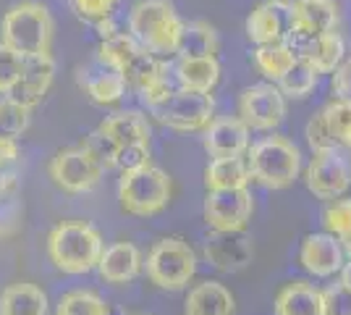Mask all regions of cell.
Returning a JSON list of instances; mask_svg holds the SVG:
<instances>
[{"label":"cell","mask_w":351,"mask_h":315,"mask_svg":"<svg viewBox=\"0 0 351 315\" xmlns=\"http://www.w3.org/2000/svg\"><path fill=\"white\" fill-rule=\"evenodd\" d=\"M53 34H56L53 14L40 0L14 3L0 19V43L19 53L21 58L50 53Z\"/></svg>","instance_id":"6da1fadb"},{"label":"cell","mask_w":351,"mask_h":315,"mask_svg":"<svg viewBox=\"0 0 351 315\" xmlns=\"http://www.w3.org/2000/svg\"><path fill=\"white\" fill-rule=\"evenodd\" d=\"M103 250V234L87 221H60L47 234V257L66 276L95 270Z\"/></svg>","instance_id":"7a4b0ae2"},{"label":"cell","mask_w":351,"mask_h":315,"mask_svg":"<svg viewBox=\"0 0 351 315\" xmlns=\"http://www.w3.org/2000/svg\"><path fill=\"white\" fill-rule=\"evenodd\" d=\"M184 21L171 0H139L129 11V34L152 56H171L178 50Z\"/></svg>","instance_id":"3957f363"},{"label":"cell","mask_w":351,"mask_h":315,"mask_svg":"<svg viewBox=\"0 0 351 315\" xmlns=\"http://www.w3.org/2000/svg\"><path fill=\"white\" fill-rule=\"evenodd\" d=\"M244 158L252 179L265 189H289L302 174V150L289 137H263L249 145Z\"/></svg>","instance_id":"277c9868"},{"label":"cell","mask_w":351,"mask_h":315,"mask_svg":"<svg viewBox=\"0 0 351 315\" xmlns=\"http://www.w3.org/2000/svg\"><path fill=\"white\" fill-rule=\"evenodd\" d=\"M147 279L162 292H181L197 276V253L181 237L158 240L145 260Z\"/></svg>","instance_id":"5b68a950"},{"label":"cell","mask_w":351,"mask_h":315,"mask_svg":"<svg viewBox=\"0 0 351 315\" xmlns=\"http://www.w3.org/2000/svg\"><path fill=\"white\" fill-rule=\"evenodd\" d=\"M171 197H173V181L158 165H147L134 174H121L118 202H121V210L129 215H139V218L158 215L168 208Z\"/></svg>","instance_id":"8992f818"},{"label":"cell","mask_w":351,"mask_h":315,"mask_svg":"<svg viewBox=\"0 0 351 315\" xmlns=\"http://www.w3.org/2000/svg\"><path fill=\"white\" fill-rule=\"evenodd\" d=\"M304 184L317 200H338L351 187V155L343 148L312 152L304 168Z\"/></svg>","instance_id":"52a82bcc"},{"label":"cell","mask_w":351,"mask_h":315,"mask_svg":"<svg viewBox=\"0 0 351 315\" xmlns=\"http://www.w3.org/2000/svg\"><path fill=\"white\" fill-rule=\"evenodd\" d=\"M47 174H50L53 184L58 189H63V192H69V195H87V192H92L103 181L105 168L79 145V148H66V150L56 152L50 158Z\"/></svg>","instance_id":"ba28073f"},{"label":"cell","mask_w":351,"mask_h":315,"mask_svg":"<svg viewBox=\"0 0 351 315\" xmlns=\"http://www.w3.org/2000/svg\"><path fill=\"white\" fill-rule=\"evenodd\" d=\"M152 116L173 132H205L215 119V100L205 92L176 90L165 103L152 108Z\"/></svg>","instance_id":"9c48e42d"},{"label":"cell","mask_w":351,"mask_h":315,"mask_svg":"<svg viewBox=\"0 0 351 315\" xmlns=\"http://www.w3.org/2000/svg\"><path fill=\"white\" fill-rule=\"evenodd\" d=\"M286 110H289V103H286V95L278 90V84L263 82L241 90L236 116L254 132H273L283 124Z\"/></svg>","instance_id":"30bf717a"},{"label":"cell","mask_w":351,"mask_h":315,"mask_svg":"<svg viewBox=\"0 0 351 315\" xmlns=\"http://www.w3.org/2000/svg\"><path fill=\"white\" fill-rule=\"evenodd\" d=\"M205 221L213 231H244L254 213L249 189H207Z\"/></svg>","instance_id":"8fae6325"},{"label":"cell","mask_w":351,"mask_h":315,"mask_svg":"<svg viewBox=\"0 0 351 315\" xmlns=\"http://www.w3.org/2000/svg\"><path fill=\"white\" fill-rule=\"evenodd\" d=\"M291 11L293 0H263L252 8L247 16V37L249 43L257 45H273V43H286L291 37Z\"/></svg>","instance_id":"7c38bea8"},{"label":"cell","mask_w":351,"mask_h":315,"mask_svg":"<svg viewBox=\"0 0 351 315\" xmlns=\"http://www.w3.org/2000/svg\"><path fill=\"white\" fill-rule=\"evenodd\" d=\"M296 58L312 66L317 74H333L338 66L346 60V43L338 32L325 34H291L286 40Z\"/></svg>","instance_id":"4fadbf2b"},{"label":"cell","mask_w":351,"mask_h":315,"mask_svg":"<svg viewBox=\"0 0 351 315\" xmlns=\"http://www.w3.org/2000/svg\"><path fill=\"white\" fill-rule=\"evenodd\" d=\"M346 263V250L330 231L307 234L299 247V266L315 279H330Z\"/></svg>","instance_id":"5bb4252c"},{"label":"cell","mask_w":351,"mask_h":315,"mask_svg":"<svg viewBox=\"0 0 351 315\" xmlns=\"http://www.w3.org/2000/svg\"><path fill=\"white\" fill-rule=\"evenodd\" d=\"M205 260L215 270L236 273L244 270L254 257V242L244 231H213L202 250Z\"/></svg>","instance_id":"9a60e30c"},{"label":"cell","mask_w":351,"mask_h":315,"mask_svg":"<svg viewBox=\"0 0 351 315\" xmlns=\"http://www.w3.org/2000/svg\"><path fill=\"white\" fill-rule=\"evenodd\" d=\"M249 129L239 116H215L202 132V145L210 158H244L249 150Z\"/></svg>","instance_id":"2e32d148"},{"label":"cell","mask_w":351,"mask_h":315,"mask_svg":"<svg viewBox=\"0 0 351 315\" xmlns=\"http://www.w3.org/2000/svg\"><path fill=\"white\" fill-rule=\"evenodd\" d=\"M76 84L79 90L87 95L95 105H116L126 97V79L123 74L113 71L110 66H105L95 58L87 66H79L76 69Z\"/></svg>","instance_id":"e0dca14e"},{"label":"cell","mask_w":351,"mask_h":315,"mask_svg":"<svg viewBox=\"0 0 351 315\" xmlns=\"http://www.w3.org/2000/svg\"><path fill=\"white\" fill-rule=\"evenodd\" d=\"M53 79H56V58L50 53L24 58L21 79L8 97H14L16 103L27 105V108H37L53 87Z\"/></svg>","instance_id":"ac0fdd59"},{"label":"cell","mask_w":351,"mask_h":315,"mask_svg":"<svg viewBox=\"0 0 351 315\" xmlns=\"http://www.w3.org/2000/svg\"><path fill=\"white\" fill-rule=\"evenodd\" d=\"M145 268V257L139 253V247L132 242H113L110 247H105L100 263H97V273L105 284L126 286Z\"/></svg>","instance_id":"d6986e66"},{"label":"cell","mask_w":351,"mask_h":315,"mask_svg":"<svg viewBox=\"0 0 351 315\" xmlns=\"http://www.w3.org/2000/svg\"><path fill=\"white\" fill-rule=\"evenodd\" d=\"M173 76L178 90L213 95L220 82V60L215 56H178Z\"/></svg>","instance_id":"ffe728a7"},{"label":"cell","mask_w":351,"mask_h":315,"mask_svg":"<svg viewBox=\"0 0 351 315\" xmlns=\"http://www.w3.org/2000/svg\"><path fill=\"white\" fill-rule=\"evenodd\" d=\"M338 3L336 0H293L291 34H325L338 32Z\"/></svg>","instance_id":"44dd1931"},{"label":"cell","mask_w":351,"mask_h":315,"mask_svg":"<svg viewBox=\"0 0 351 315\" xmlns=\"http://www.w3.org/2000/svg\"><path fill=\"white\" fill-rule=\"evenodd\" d=\"M105 137H110L118 148L123 145H149V137H152V129H149V121L142 110L136 108H121V110H113L110 116H105V121L97 126Z\"/></svg>","instance_id":"7402d4cb"},{"label":"cell","mask_w":351,"mask_h":315,"mask_svg":"<svg viewBox=\"0 0 351 315\" xmlns=\"http://www.w3.org/2000/svg\"><path fill=\"white\" fill-rule=\"evenodd\" d=\"M234 310L236 300L231 289L213 279L191 286L184 300V315H234Z\"/></svg>","instance_id":"603a6c76"},{"label":"cell","mask_w":351,"mask_h":315,"mask_svg":"<svg viewBox=\"0 0 351 315\" xmlns=\"http://www.w3.org/2000/svg\"><path fill=\"white\" fill-rule=\"evenodd\" d=\"M276 315H325V294L304 279L289 281L276 297Z\"/></svg>","instance_id":"cb8c5ba5"},{"label":"cell","mask_w":351,"mask_h":315,"mask_svg":"<svg viewBox=\"0 0 351 315\" xmlns=\"http://www.w3.org/2000/svg\"><path fill=\"white\" fill-rule=\"evenodd\" d=\"M47 294L32 281H14L0 289V315H47Z\"/></svg>","instance_id":"d4e9b609"},{"label":"cell","mask_w":351,"mask_h":315,"mask_svg":"<svg viewBox=\"0 0 351 315\" xmlns=\"http://www.w3.org/2000/svg\"><path fill=\"white\" fill-rule=\"evenodd\" d=\"M249 181L247 158H213L205 168L207 189H247Z\"/></svg>","instance_id":"484cf974"},{"label":"cell","mask_w":351,"mask_h":315,"mask_svg":"<svg viewBox=\"0 0 351 315\" xmlns=\"http://www.w3.org/2000/svg\"><path fill=\"white\" fill-rule=\"evenodd\" d=\"M254 69L273 84H278L283 74L296 63V53L289 43H273V45H257L252 53Z\"/></svg>","instance_id":"4316f807"},{"label":"cell","mask_w":351,"mask_h":315,"mask_svg":"<svg viewBox=\"0 0 351 315\" xmlns=\"http://www.w3.org/2000/svg\"><path fill=\"white\" fill-rule=\"evenodd\" d=\"M218 53V32L207 21H184L176 56H215Z\"/></svg>","instance_id":"83f0119b"},{"label":"cell","mask_w":351,"mask_h":315,"mask_svg":"<svg viewBox=\"0 0 351 315\" xmlns=\"http://www.w3.org/2000/svg\"><path fill=\"white\" fill-rule=\"evenodd\" d=\"M139 50H142V45L134 40L132 34L118 32V34L108 37V40H100V47H97V60L105 63V66H110V69L118 71V74H123Z\"/></svg>","instance_id":"f1b7e54d"},{"label":"cell","mask_w":351,"mask_h":315,"mask_svg":"<svg viewBox=\"0 0 351 315\" xmlns=\"http://www.w3.org/2000/svg\"><path fill=\"white\" fill-rule=\"evenodd\" d=\"M317 82H320V74L312 66H307L304 60L296 58V63L278 82V90L286 95V100H307L317 87Z\"/></svg>","instance_id":"f546056e"},{"label":"cell","mask_w":351,"mask_h":315,"mask_svg":"<svg viewBox=\"0 0 351 315\" xmlns=\"http://www.w3.org/2000/svg\"><path fill=\"white\" fill-rule=\"evenodd\" d=\"M56 315H110L108 302L92 289L66 292L56 305Z\"/></svg>","instance_id":"4dcf8cb0"},{"label":"cell","mask_w":351,"mask_h":315,"mask_svg":"<svg viewBox=\"0 0 351 315\" xmlns=\"http://www.w3.org/2000/svg\"><path fill=\"white\" fill-rule=\"evenodd\" d=\"M176 76H173V69L165 63V60H160V66L155 69V74L147 79L145 84L139 87V97H142V103L152 110V108H158V105H162L171 95H173L178 87L173 84Z\"/></svg>","instance_id":"1f68e13d"},{"label":"cell","mask_w":351,"mask_h":315,"mask_svg":"<svg viewBox=\"0 0 351 315\" xmlns=\"http://www.w3.org/2000/svg\"><path fill=\"white\" fill-rule=\"evenodd\" d=\"M32 124V108L16 103L14 97H0V135L21 137Z\"/></svg>","instance_id":"d6a6232c"},{"label":"cell","mask_w":351,"mask_h":315,"mask_svg":"<svg viewBox=\"0 0 351 315\" xmlns=\"http://www.w3.org/2000/svg\"><path fill=\"white\" fill-rule=\"evenodd\" d=\"M322 226L333 237L343 240L351 234V197H338L322 210Z\"/></svg>","instance_id":"836d02e7"},{"label":"cell","mask_w":351,"mask_h":315,"mask_svg":"<svg viewBox=\"0 0 351 315\" xmlns=\"http://www.w3.org/2000/svg\"><path fill=\"white\" fill-rule=\"evenodd\" d=\"M21 69H24V58L0 43V95L8 97L14 92V87L21 79Z\"/></svg>","instance_id":"e575fe53"},{"label":"cell","mask_w":351,"mask_h":315,"mask_svg":"<svg viewBox=\"0 0 351 315\" xmlns=\"http://www.w3.org/2000/svg\"><path fill=\"white\" fill-rule=\"evenodd\" d=\"M82 148L97 161V163L103 165L105 171L108 168H116V155H118V145L110 139V137H105L100 129H95L92 135L84 137V142H82Z\"/></svg>","instance_id":"d590c367"},{"label":"cell","mask_w":351,"mask_h":315,"mask_svg":"<svg viewBox=\"0 0 351 315\" xmlns=\"http://www.w3.org/2000/svg\"><path fill=\"white\" fill-rule=\"evenodd\" d=\"M147 165H152L149 145H123V148H118L116 168L121 174H134V171H142Z\"/></svg>","instance_id":"8d00e7d4"},{"label":"cell","mask_w":351,"mask_h":315,"mask_svg":"<svg viewBox=\"0 0 351 315\" xmlns=\"http://www.w3.org/2000/svg\"><path fill=\"white\" fill-rule=\"evenodd\" d=\"M118 0H71V11L82 21H89V24H97L103 19H110L113 16V8H116Z\"/></svg>","instance_id":"74e56055"},{"label":"cell","mask_w":351,"mask_h":315,"mask_svg":"<svg viewBox=\"0 0 351 315\" xmlns=\"http://www.w3.org/2000/svg\"><path fill=\"white\" fill-rule=\"evenodd\" d=\"M325 294V315H351V289L346 284H330L322 289Z\"/></svg>","instance_id":"f35d334b"},{"label":"cell","mask_w":351,"mask_h":315,"mask_svg":"<svg viewBox=\"0 0 351 315\" xmlns=\"http://www.w3.org/2000/svg\"><path fill=\"white\" fill-rule=\"evenodd\" d=\"M330 90H333V100L351 105V58L343 60L330 74Z\"/></svg>","instance_id":"ab89813d"},{"label":"cell","mask_w":351,"mask_h":315,"mask_svg":"<svg viewBox=\"0 0 351 315\" xmlns=\"http://www.w3.org/2000/svg\"><path fill=\"white\" fill-rule=\"evenodd\" d=\"M21 158V148L14 137L0 135V171H11Z\"/></svg>","instance_id":"60d3db41"},{"label":"cell","mask_w":351,"mask_h":315,"mask_svg":"<svg viewBox=\"0 0 351 315\" xmlns=\"http://www.w3.org/2000/svg\"><path fill=\"white\" fill-rule=\"evenodd\" d=\"M95 30H97V34H100V40H108V37L118 34V27H116V21H113V16H110V19H103V21H97Z\"/></svg>","instance_id":"b9f144b4"},{"label":"cell","mask_w":351,"mask_h":315,"mask_svg":"<svg viewBox=\"0 0 351 315\" xmlns=\"http://www.w3.org/2000/svg\"><path fill=\"white\" fill-rule=\"evenodd\" d=\"M14 184H16V176L11 171H0V200L14 189Z\"/></svg>","instance_id":"7bdbcfd3"},{"label":"cell","mask_w":351,"mask_h":315,"mask_svg":"<svg viewBox=\"0 0 351 315\" xmlns=\"http://www.w3.org/2000/svg\"><path fill=\"white\" fill-rule=\"evenodd\" d=\"M338 276H341L338 281H341V284H346L351 289V255L346 257V263H343V268L338 270Z\"/></svg>","instance_id":"ee69618b"}]
</instances>
